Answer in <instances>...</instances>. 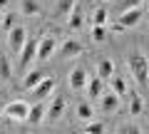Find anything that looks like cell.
Masks as SVG:
<instances>
[{"label":"cell","mask_w":149,"mask_h":134,"mask_svg":"<svg viewBox=\"0 0 149 134\" xmlns=\"http://www.w3.org/2000/svg\"><path fill=\"white\" fill-rule=\"evenodd\" d=\"M127 65H129V70H132L134 82H137V85H147L149 82V57L147 55L139 52V50H134V52H129Z\"/></svg>","instance_id":"6da1fadb"},{"label":"cell","mask_w":149,"mask_h":134,"mask_svg":"<svg viewBox=\"0 0 149 134\" xmlns=\"http://www.w3.org/2000/svg\"><path fill=\"white\" fill-rule=\"evenodd\" d=\"M67 97L65 94H52L47 99V122L50 124H55V122H60V119H62V114H65V109H67Z\"/></svg>","instance_id":"7a4b0ae2"},{"label":"cell","mask_w":149,"mask_h":134,"mask_svg":"<svg viewBox=\"0 0 149 134\" xmlns=\"http://www.w3.org/2000/svg\"><path fill=\"white\" fill-rule=\"evenodd\" d=\"M27 114H30V104L25 99H13V102L5 104V117L10 122H27Z\"/></svg>","instance_id":"3957f363"},{"label":"cell","mask_w":149,"mask_h":134,"mask_svg":"<svg viewBox=\"0 0 149 134\" xmlns=\"http://www.w3.org/2000/svg\"><path fill=\"white\" fill-rule=\"evenodd\" d=\"M119 107H122V97L112 90H104V94L100 97V109L104 114H117Z\"/></svg>","instance_id":"277c9868"},{"label":"cell","mask_w":149,"mask_h":134,"mask_svg":"<svg viewBox=\"0 0 149 134\" xmlns=\"http://www.w3.org/2000/svg\"><path fill=\"white\" fill-rule=\"evenodd\" d=\"M57 47L60 45H57V40H55L52 35L40 37V45H37V62H47V60L57 52Z\"/></svg>","instance_id":"5b68a950"},{"label":"cell","mask_w":149,"mask_h":134,"mask_svg":"<svg viewBox=\"0 0 149 134\" xmlns=\"http://www.w3.org/2000/svg\"><path fill=\"white\" fill-rule=\"evenodd\" d=\"M82 50H85V47H82L80 40H74V37H65V42H60L57 52H60V57H62V60H72V57H80Z\"/></svg>","instance_id":"8992f818"},{"label":"cell","mask_w":149,"mask_h":134,"mask_svg":"<svg viewBox=\"0 0 149 134\" xmlns=\"http://www.w3.org/2000/svg\"><path fill=\"white\" fill-rule=\"evenodd\" d=\"M37 45H40V37H27V42L22 45V50H20V65L22 67H30L37 60Z\"/></svg>","instance_id":"52a82bcc"},{"label":"cell","mask_w":149,"mask_h":134,"mask_svg":"<svg viewBox=\"0 0 149 134\" xmlns=\"http://www.w3.org/2000/svg\"><path fill=\"white\" fill-rule=\"evenodd\" d=\"M87 80H90V75H87L85 67H74V70L70 72V77H67V85H70L72 92H85L87 90Z\"/></svg>","instance_id":"ba28073f"},{"label":"cell","mask_w":149,"mask_h":134,"mask_svg":"<svg viewBox=\"0 0 149 134\" xmlns=\"http://www.w3.org/2000/svg\"><path fill=\"white\" fill-rule=\"evenodd\" d=\"M25 42H27V30H25V25H15L10 32H8V45H10L13 52H20Z\"/></svg>","instance_id":"9c48e42d"},{"label":"cell","mask_w":149,"mask_h":134,"mask_svg":"<svg viewBox=\"0 0 149 134\" xmlns=\"http://www.w3.org/2000/svg\"><path fill=\"white\" fill-rule=\"evenodd\" d=\"M52 94H55V80L52 77H45V80L32 90V99H35V102H47Z\"/></svg>","instance_id":"30bf717a"},{"label":"cell","mask_w":149,"mask_h":134,"mask_svg":"<svg viewBox=\"0 0 149 134\" xmlns=\"http://www.w3.org/2000/svg\"><path fill=\"white\" fill-rule=\"evenodd\" d=\"M142 17H144V8H129V10H122L119 22H122L124 27H137L139 22H142Z\"/></svg>","instance_id":"8fae6325"},{"label":"cell","mask_w":149,"mask_h":134,"mask_svg":"<svg viewBox=\"0 0 149 134\" xmlns=\"http://www.w3.org/2000/svg\"><path fill=\"white\" fill-rule=\"evenodd\" d=\"M42 80H45V72L40 70V67H35V70H27L25 75H22V85H20V87H22V90H30V92H32Z\"/></svg>","instance_id":"7c38bea8"},{"label":"cell","mask_w":149,"mask_h":134,"mask_svg":"<svg viewBox=\"0 0 149 134\" xmlns=\"http://www.w3.org/2000/svg\"><path fill=\"white\" fill-rule=\"evenodd\" d=\"M104 90H107V82L102 80L100 75H95V77L87 80V97H90V99H100V97L104 94Z\"/></svg>","instance_id":"4fadbf2b"},{"label":"cell","mask_w":149,"mask_h":134,"mask_svg":"<svg viewBox=\"0 0 149 134\" xmlns=\"http://www.w3.org/2000/svg\"><path fill=\"white\" fill-rule=\"evenodd\" d=\"M45 117H47V102H35V104H30L27 124H42Z\"/></svg>","instance_id":"5bb4252c"},{"label":"cell","mask_w":149,"mask_h":134,"mask_svg":"<svg viewBox=\"0 0 149 134\" xmlns=\"http://www.w3.org/2000/svg\"><path fill=\"white\" fill-rule=\"evenodd\" d=\"M77 8V0H55V17L57 20H67L70 17V12Z\"/></svg>","instance_id":"9a60e30c"},{"label":"cell","mask_w":149,"mask_h":134,"mask_svg":"<svg viewBox=\"0 0 149 134\" xmlns=\"http://www.w3.org/2000/svg\"><path fill=\"white\" fill-rule=\"evenodd\" d=\"M97 75H100L104 82H109L112 77H114V62H112L109 57L100 60V62H97Z\"/></svg>","instance_id":"2e32d148"},{"label":"cell","mask_w":149,"mask_h":134,"mask_svg":"<svg viewBox=\"0 0 149 134\" xmlns=\"http://www.w3.org/2000/svg\"><path fill=\"white\" fill-rule=\"evenodd\" d=\"M20 10H22V15H25V17H40L42 8H40L37 0H20Z\"/></svg>","instance_id":"e0dca14e"},{"label":"cell","mask_w":149,"mask_h":134,"mask_svg":"<svg viewBox=\"0 0 149 134\" xmlns=\"http://www.w3.org/2000/svg\"><path fill=\"white\" fill-rule=\"evenodd\" d=\"M142 112H144V102H142V97H139V92L129 90V114L132 117H139Z\"/></svg>","instance_id":"ac0fdd59"},{"label":"cell","mask_w":149,"mask_h":134,"mask_svg":"<svg viewBox=\"0 0 149 134\" xmlns=\"http://www.w3.org/2000/svg\"><path fill=\"white\" fill-rule=\"evenodd\" d=\"M109 90H112V92H117L119 97L129 94V85H127V80H124V77H119V75H114V77L109 80Z\"/></svg>","instance_id":"d6986e66"},{"label":"cell","mask_w":149,"mask_h":134,"mask_svg":"<svg viewBox=\"0 0 149 134\" xmlns=\"http://www.w3.org/2000/svg\"><path fill=\"white\" fill-rule=\"evenodd\" d=\"M74 114H77V119H80V122H90V119L95 117V109H92V104L80 102L77 107H74Z\"/></svg>","instance_id":"ffe728a7"},{"label":"cell","mask_w":149,"mask_h":134,"mask_svg":"<svg viewBox=\"0 0 149 134\" xmlns=\"http://www.w3.org/2000/svg\"><path fill=\"white\" fill-rule=\"evenodd\" d=\"M107 22H109V10L104 5L95 8V12H92V25H107Z\"/></svg>","instance_id":"44dd1931"},{"label":"cell","mask_w":149,"mask_h":134,"mask_svg":"<svg viewBox=\"0 0 149 134\" xmlns=\"http://www.w3.org/2000/svg\"><path fill=\"white\" fill-rule=\"evenodd\" d=\"M82 22H85V17H82L80 8H74V10L70 12V17H67V27H70V30H80Z\"/></svg>","instance_id":"7402d4cb"},{"label":"cell","mask_w":149,"mask_h":134,"mask_svg":"<svg viewBox=\"0 0 149 134\" xmlns=\"http://www.w3.org/2000/svg\"><path fill=\"white\" fill-rule=\"evenodd\" d=\"M15 25H17V15L10 12V10H5V15H3V32H10Z\"/></svg>","instance_id":"603a6c76"},{"label":"cell","mask_w":149,"mask_h":134,"mask_svg":"<svg viewBox=\"0 0 149 134\" xmlns=\"http://www.w3.org/2000/svg\"><path fill=\"white\" fill-rule=\"evenodd\" d=\"M13 77V67H10V60L0 55V80H10Z\"/></svg>","instance_id":"cb8c5ba5"},{"label":"cell","mask_w":149,"mask_h":134,"mask_svg":"<svg viewBox=\"0 0 149 134\" xmlns=\"http://www.w3.org/2000/svg\"><path fill=\"white\" fill-rule=\"evenodd\" d=\"M104 37H107V25H92V40L104 42Z\"/></svg>","instance_id":"d4e9b609"},{"label":"cell","mask_w":149,"mask_h":134,"mask_svg":"<svg viewBox=\"0 0 149 134\" xmlns=\"http://www.w3.org/2000/svg\"><path fill=\"white\" fill-rule=\"evenodd\" d=\"M85 132H90V134H104V124L90 119V122H85Z\"/></svg>","instance_id":"484cf974"},{"label":"cell","mask_w":149,"mask_h":134,"mask_svg":"<svg viewBox=\"0 0 149 134\" xmlns=\"http://www.w3.org/2000/svg\"><path fill=\"white\" fill-rule=\"evenodd\" d=\"M142 132V127H137V124H119L117 127V134H139Z\"/></svg>","instance_id":"4316f807"},{"label":"cell","mask_w":149,"mask_h":134,"mask_svg":"<svg viewBox=\"0 0 149 134\" xmlns=\"http://www.w3.org/2000/svg\"><path fill=\"white\" fill-rule=\"evenodd\" d=\"M109 30H112V32H114V35H119V32H124V30H127V27H124V25H122V22H119V20H117V22H112V25H109Z\"/></svg>","instance_id":"83f0119b"},{"label":"cell","mask_w":149,"mask_h":134,"mask_svg":"<svg viewBox=\"0 0 149 134\" xmlns=\"http://www.w3.org/2000/svg\"><path fill=\"white\" fill-rule=\"evenodd\" d=\"M142 3H144V0H124L122 5H124V10H129V8H139Z\"/></svg>","instance_id":"f1b7e54d"},{"label":"cell","mask_w":149,"mask_h":134,"mask_svg":"<svg viewBox=\"0 0 149 134\" xmlns=\"http://www.w3.org/2000/svg\"><path fill=\"white\" fill-rule=\"evenodd\" d=\"M8 5H10V0H0V10H8Z\"/></svg>","instance_id":"f546056e"},{"label":"cell","mask_w":149,"mask_h":134,"mask_svg":"<svg viewBox=\"0 0 149 134\" xmlns=\"http://www.w3.org/2000/svg\"><path fill=\"white\" fill-rule=\"evenodd\" d=\"M0 114H5V104H3V99H0Z\"/></svg>","instance_id":"4dcf8cb0"},{"label":"cell","mask_w":149,"mask_h":134,"mask_svg":"<svg viewBox=\"0 0 149 134\" xmlns=\"http://www.w3.org/2000/svg\"><path fill=\"white\" fill-rule=\"evenodd\" d=\"M0 32H3V15H0Z\"/></svg>","instance_id":"1f68e13d"},{"label":"cell","mask_w":149,"mask_h":134,"mask_svg":"<svg viewBox=\"0 0 149 134\" xmlns=\"http://www.w3.org/2000/svg\"><path fill=\"white\" fill-rule=\"evenodd\" d=\"M100 3H102V5H104V3H109V0H100Z\"/></svg>","instance_id":"d6a6232c"},{"label":"cell","mask_w":149,"mask_h":134,"mask_svg":"<svg viewBox=\"0 0 149 134\" xmlns=\"http://www.w3.org/2000/svg\"><path fill=\"white\" fill-rule=\"evenodd\" d=\"M147 12H149V0H147Z\"/></svg>","instance_id":"836d02e7"}]
</instances>
